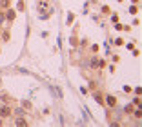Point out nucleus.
<instances>
[{
  "label": "nucleus",
  "mask_w": 142,
  "mask_h": 127,
  "mask_svg": "<svg viewBox=\"0 0 142 127\" xmlns=\"http://www.w3.org/2000/svg\"><path fill=\"white\" fill-rule=\"evenodd\" d=\"M38 11H40V13H51V9H49V0H40V2H38Z\"/></svg>",
  "instance_id": "nucleus-1"
},
{
  "label": "nucleus",
  "mask_w": 142,
  "mask_h": 127,
  "mask_svg": "<svg viewBox=\"0 0 142 127\" xmlns=\"http://www.w3.org/2000/svg\"><path fill=\"white\" fill-rule=\"evenodd\" d=\"M11 107H9V105H2V107H0V116H2V118H7V116H11Z\"/></svg>",
  "instance_id": "nucleus-2"
},
{
  "label": "nucleus",
  "mask_w": 142,
  "mask_h": 127,
  "mask_svg": "<svg viewBox=\"0 0 142 127\" xmlns=\"http://www.w3.org/2000/svg\"><path fill=\"white\" fill-rule=\"evenodd\" d=\"M106 103L109 105V107H115V105H117V98L109 94V96H106Z\"/></svg>",
  "instance_id": "nucleus-3"
},
{
  "label": "nucleus",
  "mask_w": 142,
  "mask_h": 127,
  "mask_svg": "<svg viewBox=\"0 0 142 127\" xmlns=\"http://www.w3.org/2000/svg\"><path fill=\"white\" fill-rule=\"evenodd\" d=\"M6 18H7V20H13V18H15V11H11V9H9V11H7V15H6Z\"/></svg>",
  "instance_id": "nucleus-4"
},
{
  "label": "nucleus",
  "mask_w": 142,
  "mask_h": 127,
  "mask_svg": "<svg viewBox=\"0 0 142 127\" xmlns=\"http://www.w3.org/2000/svg\"><path fill=\"white\" fill-rule=\"evenodd\" d=\"M16 125H27V122L24 118H16Z\"/></svg>",
  "instance_id": "nucleus-5"
},
{
  "label": "nucleus",
  "mask_w": 142,
  "mask_h": 127,
  "mask_svg": "<svg viewBox=\"0 0 142 127\" xmlns=\"http://www.w3.org/2000/svg\"><path fill=\"white\" fill-rule=\"evenodd\" d=\"M95 98H97V102H98V103H102V102H104V100H102V96H100V94H97Z\"/></svg>",
  "instance_id": "nucleus-6"
},
{
  "label": "nucleus",
  "mask_w": 142,
  "mask_h": 127,
  "mask_svg": "<svg viewBox=\"0 0 142 127\" xmlns=\"http://www.w3.org/2000/svg\"><path fill=\"white\" fill-rule=\"evenodd\" d=\"M2 20H4V15H2V13H0V22H2Z\"/></svg>",
  "instance_id": "nucleus-7"
}]
</instances>
